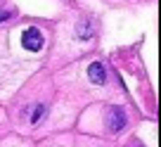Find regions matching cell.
<instances>
[{"mask_svg": "<svg viewBox=\"0 0 161 147\" xmlns=\"http://www.w3.org/2000/svg\"><path fill=\"white\" fill-rule=\"evenodd\" d=\"M7 17H10V14H7V12H0V21H5Z\"/></svg>", "mask_w": 161, "mask_h": 147, "instance_id": "obj_6", "label": "cell"}, {"mask_svg": "<svg viewBox=\"0 0 161 147\" xmlns=\"http://www.w3.org/2000/svg\"><path fill=\"white\" fill-rule=\"evenodd\" d=\"M88 78H90L92 83H104L107 81L104 64H102V62H92V64L88 66Z\"/></svg>", "mask_w": 161, "mask_h": 147, "instance_id": "obj_3", "label": "cell"}, {"mask_svg": "<svg viewBox=\"0 0 161 147\" xmlns=\"http://www.w3.org/2000/svg\"><path fill=\"white\" fill-rule=\"evenodd\" d=\"M43 116H45V105H38V107H36V112H33V116H31V123H40Z\"/></svg>", "mask_w": 161, "mask_h": 147, "instance_id": "obj_5", "label": "cell"}, {"mask_svg": "<svg viewBox=\"0 0 161 147\" xmlns=\"http://www.w3.org/2000/svg\"><path fill=\"white\" fill-rule=\"evenodd\" d=\"M21 45H24L29 52H38L40 48H43V33H40L36 26L26 29L24 33H21Z\"/></svg>", "mask_w": 161, "mask_h": 147, "instance_id": "obj_2", "label": "cell"}, {"mask_svg": "<svg viewBox=\"0 0 161 147\" xmlns=\"http://www.w3.org/2000/svg\"><path fill=\"white\" fill-rule=\"evenodd\" d=\"M126 123H128L126 112H123L121 107H111L109 114H107V128H109L111 133H121L126 128Z\"/></svg>", "mask_w": 161, "mask_h": 147, "instance_id": "obj_1", "label": "cell"}, {"mask_svg": "<svg viewBox=\"0 0 161 147\" xmlns=\"http://www.w3.org/2000/svg\"><path fill=\"white\" fill-rule=\"evenodd\" d=\"M76 33H78V38H83V41L92 38V26H90V21H80V24L76 26Z\"/></svg>", "mask_w": 161, "mask_h": 147, "instance_id": "obj_4", "label": "cell"}]
</instances>
